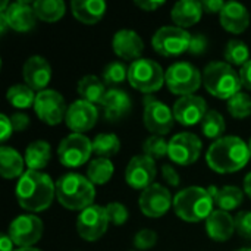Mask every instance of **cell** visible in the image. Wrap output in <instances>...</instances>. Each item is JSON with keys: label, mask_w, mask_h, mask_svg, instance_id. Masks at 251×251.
<instances>
[{"label": "cell", "mask_w": 251, "mask_h": 251, "mask_svg": "<svg viewBox=\"0 0 251 251\" xmlns=\"http://www.w3.org/2000/svg\"><path fill=\"white\" fill-rule=\"evenodd\" d=\"M15 194L24 210L40 213L51 206L56 197V184L44 172L26 171L18 179Z\"/></svg>", "instance_id": "6da1fadb"}, {"label": "cell", "mask_w": 251, "mask_h": 251, "mask_svg": "<svg viewBox=\"0 0 251 251\" xmlns=\"http://www.w3.org/2000/svg\"><path fill=\"white\" fill-rule=\"evenodd\" d=\"M251 159L249 144L235 135L213 141L206 153L207 166L218 174H234L246 168Z\"/></svg>", "instance_id": "7a4b0ae2"}, {"label": "cell", "mask_w": 251, "mask_h": 251, "mask_svg": "<svg viewBox=\"0 0 251 251\" xmlns=\"http://www.w3.org/2000/svg\"><path fill=\"white\" fill-rule=\"evenodd\" d=\"M56 199L68 210H79L94 204V184L81 174H65L56 182Z\"/></svg>", "instance_id": "3957f363"}, {"label": "cell", "mask_w": 251, "mask_h": 251, "mask_svg": "<svg viewBox=\"0 0 251 251\" xmlns=\"http://www.w3.org/2000/svg\"><path fill=\"white\" fill-rule=\"evenodd\" d=\"M215 200L207 188L203 187H188L176 193L174 197L175 215L185 222H200L206 221L213 213Z\"/></svg>", "instance_id": "277c9868"}, {"label": "cell", "mask_w": 251, "mask_h": 251, "mask_svg": "<svg viewBox=\"0 0 251 251\" xmlns=\"http://www.w3.org/2000/svg\"><path fill=\"white\" fill-rule=\"evenodd\" d=\"M203 85L209 94L221 100H229L241 91L243 84L240 72L224 60L210 62L203 69Z\"/></svg>", "instance_id": "5b68a950"}, {"label": "cell", "mask_w": 251, "mask_h": 251, "mask_svg": "<svg viewBox=\"0 0 251 251\" xmlns=\"http://www.w3.org/2000/svg\"><path fill=\"white\" fill-rule=\"evenodd\" d=\"M165 74L166 72L156 60L140 57L129 65L128 81L135 90L144 93L146 96H150L151 93H156L163 87Z\"/></svg>", "instance_id": "8992f818"}, {"label": "cell", "mask_w": 251, "mask_h": 251, "mask_svg": "<svg viewBox=\"0 0 251 251\" xmlns=\"http://www.w3.org/2000/svg\"><path fill=\"white\" fill-rule=\"evenodd\" d=\"M165 84L172 94L193 96L203 84V75L190 62H175L166 69Z\"/></svg>", "instance_id": "52a82bcc"}, {"label": "cell", "mask_w": 251, "mask_h": 251, "mask_svg": "<svg viewBox=\"0 0 251 251\" xmlns=\"http://www.w3.org/2000/svg\"><path fill=\"white\" fill-rule=\"evenodd\" d=\"M190 41L191 34L187 29L175 25H165L154 32L151 46L160 56L174 57L188 51Z\"/></svg>", "instance_id": "ba28073f"}, {"label": "cell", "mask_w": 251, "mask_h": 251, "mask_svg": "<svg viewBox=\"0 0 251 251\" xmlns=\"http://www.w3.org/2000/svg\"><path fill=\"white\" fill-rule=\"evenodd\" d=\"M93 153V141L84 134L71 132L66 135L59 147L57 157L65 168H79L85 165Z\"/></svg>", "instance_id": "9c48e42d"}, {"label": "cell", "mask_w": 251, "mask_h": 251, "mask_svg": "<svg viewBox=\"0 0 251 251\" xmlns=\"http://www.w3.org/2000/svg\"><path fill=\"white\" fill-rule=\"evenodd\" d=\"M143 121L149 132L163 137L171 132L175 118L172 109L166 103L154 99L153 96H146Z\"/></svg>", "instance_id": "30bf717a"}, {"label": "cell", "mask_w": 251, "mask_h": 251, "mask_svg": "<svg viewBox=\"0 0 251 251\" xmlns=\"http://www.w3.org/2000/svg\"><path fill=\"white\" fill-rule=\"evenodd\" d=\"M109 216L106 207L93 204L82 212H79L76 218V232L85 241H97L100 240L109 229Z\"/></svg>", "instance_id": "8fae6325"}, {"label": "cell", "mask_w": 251, "mask_h": 251, "mask_svg": "<svg viewBox=\"0 0 251 251\" xmlns=\"http://www.w3.org/2000/svg\"><path fill=\"white\" fill-rule=\"evenodd\" d=\"M34 112L41 122L54 126L59 125L62 121H65L68 106L63 96L59 91L46 88L37 94L34 103Z\"/></svg>", "instance_id": "7c38bea8"}, {"label": "cell", "mask_w": 251, "mask_h": 251, "mask_svg": "<svg viewBox=\"0 0 251 251\" xmlns=\"http://www.w3.org/2000/svg\"><path fill=\"white\" fill-rule=\"evenodd\" d=\"M43 231H44L43 221L34 213H28L15 218L10 222L7 235L10 237L15 246H18L19 249H26V247H32L41 240Z\"/></svg>", "instance_id": "4fadbf2b"}, {"label": "cell", "mask_w": 251, "mask_h": 251, "mask_svg": "<svg viewBox=\"0 0 251 251\" xmlns=\"http://www.w3.org/2000/svg\"><path fill=\"white\" fill-rule=\"evenodd\" d=\"M203 149L201 140L193 132H179L169 140V159L178 166H190L200 157Z\"/></svg>", "instance_id": "5bb4252c"}, {"label": "cell", "mask_w": 251, "mask_h": 251, "mask_svg": "<svg viewBox=\"0 0 251 251\" xmlns=\"http://www.w3.org/2000/svg\"><path fill=\"white\" fill-rule=\"evenodd\" d=\"M156 176H157L156 162L146 154L134 156L125 168V182L134 190H140V191L147 190L150 185L154 184Z\"/></svg>", "instance_id": "9a60e30c"}, {"label": "cell", "mask_w": 251, "mask_h": 251, "mask_svg": "<svg viewBox=\"0 0 251 251\" xmlns=\"http://www.w3.org/2000/svg\"><path fill=\"white\" fill-rule=\"evenodd\" d=\"M138 206L144 216L156 219L165 216L169 209L174 207V199L168 188H165L162 184L154 182L147 190L141 191Z\"/></svg>", "instance_id": "2e32d148"}, {"label": "cell", "mask_w": 251, "mask_h": 251, "mask_svg": "<svg viewBox=\"0 0 251 251\" xmlns=\"http://www.w3.org/2000/svg\"><path fill=\"white\" fill-rule=\"evenodd\" d=\"M99 119V109L87 100H75L68 106L65 116L66 126L75 134H84L94 128Z\"/></svg>", "instance_id": "e0dca14e"}, {"label": "cell", "mask_w": 251, "mask_h": 251, "mask_svg": "<svg viewBox=\"0 0 251 251\" xmlns=\"http://www.w3.org/2000/svg\"><path fill=\"white\" fill-rule=\"evenodd\" d=\"M174 118L182 126H194L203 122L207 110V103L200 96H184L179 97L172 107Z\"/></svg>", "instance_id": "ac0fdd59"}, {"label": "cell", "mask_w": 251, "mask_h": 251, "mask_svg": "<svg viewBox=\"0 0 251 251\" xmlns=\"http://www.w3.org/2000/svg\"><path fill=\"white\" fill-rule=\"evenodd\" d=\"M0 18L6 21L10 29L16 32H28L37 24V15L32 7V1L19 0L9 4L4 12H0Z\"/></svg>", "instance_id": "d6986e66"}, {"label": "cell", "mask_w": 251, "mask_h": 251, "mask_svg": "<svg viewBox=\"0 0 251 251\" xmlns=\"http://www.w3.org/2000/svg\"><path fill=\"white\" fill-rule=\"evenodd\" d=\"M22 78H24V84H26L34 91L37 90L40 93L46 90V87L49 85L51 79V66L47 62V59H44L43 56L34 54L28 57L24 63Z\"/></svg>", "instance_id": "ffe728a7"}, {"label": "cell", "mask_w": 251, "mask_h": 251, "mask_svg": "<svg viewBox=\"0 0 251 251\" xmlns=\"http://www.w3.org/2000/svg\"><path fill=\"white\" fill-rule=\"evenodd\" d=\"M112 49L113 53L125 60H138L143 50L144 41L134 29H119L115 32L112 38Z\"/></svg>", "instance_id": "44dd1931"}, {"label": "cell", "mask_w": 251, "mask_h": 251, "mask_svg": "<svg viewBox=\"0 0 251 251\" xmlns=\"http://www.w3.org/2000/svg\"><path fill=\"white\" fill-rule=\"evenodd\" d=\"M100 107L103 110V116L109 122H118L126 118V115L132 109V100L129 94L119 88H110L107 90L104 99L100 103Z\"/></svg>", "instance_id": "7402d4cb"}, {"label": "cell", "mask_w": 251, "mask_h": 251, "mask_svg": "<svg viewBox=\"0 0 251 251\" xmlns=\"http://www.w3.org/2000/svg\"><path fill=\"white\" fill-rule=\"evenodd\" d=\"M219 22L231 34H241L250 25V12L240 1H226L219 13Z\"/></svg>", "instance_id": "603a6c76"}, {"label": "cell", "mask_w": 251, "mask_h": 251, "mask_svg": "<svg viewBox=\"0 0 251 251\" xmlns=\"http://www.w3.org/2000/svg\"><path fill=\"white\" fill-rule=\"evenodd\" d=\"M206 232L210 240L218 243H225L232 238L235 232V218L229 212L213 210V213L206 219Z\"/></svg>", "instance_id": "cb8c5ba5"}, {"label": "cell", "mask_w": 251, "mask_h": 251, "mask_svg": "<svg viewBox=\"0 0 251 251\" xmlns=\"http://www.w3.org/2000/svg\"><path fill=\"white\" fill-rule=\"evenodd\" d=\"M203 6L201 1L197 0H181L176 1L171 10V19L175 26L187 29L196 25L203 16Z\"/></svg>", "instance_id": "d4e9b609"}, {"label": "cell", "mask_w": 251, "mask_h": 251, "mask_svg": "<svg viewBox=\"0 0 251 251\" xmlns=\"http://www.w3.org/2000/svg\"><path fill=\"white\" fill-rule=\"evenodd\" d=\"M71 9L79 22L94 25L104 16L107 4L103 0H74L71 3Z\"/></svg>", "instance_id": "484cf974"}, {"label": "cell", "mask_w": 251, "mask_h": 251, "mask_svg": "<svg viewBox=\"0 0 251 251\" xmlns=\"http://www.w3.org/2000/svg\"><path fill=\"white\" fill-rule=\"evenodd\" d=\"M209 193L212 194L215 204L219 207V210L231 212L241 206L244 200V191L235 185H224L221 188L218 187H209Z\"/></svg>", "instance_id": "4316f807"}, {"label": "cell", "mask_w": 251, "mask_h": 251, "mask_svg": "<svg viewBox=\"0 0 251 251\" xmlns=\"http://www.w3.org/2000/svg\"><path fill=\"white\" fill-rule=\"evenodd\" d=\"M25 159L18 153V150L1 146L0 147V174L4 179H15L24 175Z\"/></svg>", "instance_id": "83f0119b"}, {"label": "cell", "mask_w": 251, "mask_h": 251, "mask_svg": "<svg viewBox=\"0 0 251 251\" xmlns=\"http://www.w3.org/2000/svg\"><path fill=\"white\" fill-rule=\"evenodd\" d=\"M24 159L28 171L41 172V169H44L51 159V147L44 140H35L26 146Z\"/></svg>", "instance_id": "f1b7e54d"}, {"label": "cell", "mask_w": 251, "mask_h": 251, "mask_svg": "<svg viewBox=\"0 0 251 251\" xmlns=\"http://www.w3.org/2000/svg\"><path fill=\"white\" fill-rule=\"evenodd\" d=\"M76 93L82 100H87L93 104H100L107 91L101 78L96 75H85L78 81Z\"/></svg>", "instance_id": "f546056e"}, {"label": "cell", "mask_w": 251, "mask_h": 251, "mask_svg": "<svg viewBox=\"0 0 251 251\" xmlns=\"http://www.w3.org/2000/svg\"><path fill=\"white\" fill-rule=\"evenodd\" d=\"M32 7L37 18L44 22H56L63 18L66 12L63 0H35L32 1Z\"/></svg>", "instance_id": "4dcf8cb0"}, {"label": "cell", "mask_w": 251, "mask_h": 251, "mask_svg": "<svg viewBox=\"0 0 251 251\" xmlns=\"http://www.w3.org/2000/svg\"><path fill=\"white\" fill-rule=\"evenodd\" d=\"M121 150V140L116 134L100 132L93 140V153L99 157L110 159L116 156Z\"/></svg>", "instance_id": "1f68e13d"}, {"label": "cell", "mask_w": 251, "mask_h": 251, "mask_svg": "<svg viewBox=\"0 0 251 251\" xmlns=\"http://www.w3.org/2000/svg\"><path fill=\"white\" fill-rule=\"evenodd\" d=\"M113 172H115V166L110 159L97 157L90 162L87 168V178L94 185H104L112 179Z\"/></svg>", "instance_id": "d6a6232c"}, {"label": "cell", "mask_w": 251, "mask_h": 251, "mask_svg": "<svg viewBox=\"0 0 251 251\" xmlns=\"http://www.w3.org/2000/svg\"><path fill=\"white\" fill-rule=\"evenodd\" d=\"M35 97H37V94L26 84H15V85L9 87L6 91L7 101L16 109H28L31 106L34 107Z\"/></svg>", "instance_id": "836d02e7"}, {"label": "cell", "mask_w": 251, "mask_h": 251, "mask_svg": "<svg viewBox=\"0 0 251 251\" xmlns=\"http://www.w3.org/2000/svg\"><path fill=\"white\" fill-rule=\"evenodd\" d=\"M224 59L231 66L243 68L250 60V49L244 41L232 38L226 43L224 49Z\"/></svg>", "instance_id": "e575fe53"}, {"label": "cell", "mask_w": 251, "mask_h": 251, "mask_svg": "<svg viewBox=\"0 0 251 251\" xmlns=\"http://www.w3.org/2000/svg\"><path fill=\"white\" fill-rule=\"evenodd\" d=\"M200 125H201V131L204 137L209 140H215V141L224 137V132L226 128L225 119L218 110H209Z\"/></svg>", "instance_id": "d590c367"}, {"label": "cell", "mask_w": 251, "mask_h": 251, "mask_svg": "<svg viewBox=\"0 0 251 251\" xmlns=\"http://www.w3.org/2000/svg\"><path fill=\"white\" fill-rule=\"evenodd\" d=\"M128 66L122 62H110L103 68L101 72V79L104 82V85H109L112 88H115L116 85L122 84L125 79H128Z\"/></svg>", "instance_id": "8d00e7d4"}, {"label": "cell", "mask_w": 251, "mask_h": 251, "mask_svg": "<svg viewBox=\"0 0 251 251\" xmlns=\"http://www.w3.org/2000/svg\"><path fill=\"white\" fill-rule=\"evenodd\" d=\"M226 109L232 118L246 119L251 115V97L247 93L240 91L226 101Z\"/></svg>", "instance_id": "74e56055"}, {"label": "cell", "mask_w": 251, "mask_h": 251, "mask_svg": "<svg viewBox=\"0 0 251 251\" xmlns=\"http://www.w3.org/2000/svg\"><path fill=\"white\" fill-rule=\"evenodd\" d=\"M168 151H169V141H166L160 135H150L143 143V154L151 157L153 160L168 156Z\"/></svg>", "instance_id": "f35d334b"}, {"label": "cell", "mask_w": 251, "mask_h": 251, "mask_svg": "<svg viewBox=\"0 0 251 251\" xmlns=\"http://www.w3.org/2000/svg\"><path fill=\"white\" fill-rule=\"evenodd\" d=\"M106 212H107V216H109V221L112 225L115 226H122L126 224L128 218H129V213H128V209L125 207V204L119 203V201H112L106 206Z\"/></svg>", "instance_id": "ab89813d"}, {"label": "cell", "mask_w": 251, "mask_h": 251, "mask_svg": "<svg viewBox=\"0 0 251 251\" xmlns=\"http://www.w3.org/2000/svg\"><path fill=\"white\" fill-rule=\"evenodd\" d=\"M157 244V234L151 229H140L134 235V247L138 251H147Z\"/></svg>", "instance_id": "60d3db41"}, {"label": "cell", "mask_w": 251, "mask_h": 251, "mask_svg": "<svg viewBox=\"0 0 251 251\" xmlns=\"http://www.w3.org/2000/svg\"><path fill=\"white\" fill-rule=\"evenodd\" d=\"M235 231L243 240H251V212L243 210L237 213Z\"/></svg>", "instance_id": "b9f144b4"}, {"label": "cell", "mask_w": 251, "mask_h": 251, "mask_svg": "<svg viewBox=\"0 0 251 251\" xmlns=\"http://www.w3.org/2000/svg\"><path fill=\"white\" fill-rule=\"evenodd\" d=\"M207 46H209V41H207V37L204 34H191V41H190V47H188V51L194 56H199V54H204L206 50H207Z\"/></svg>", "instance_id": "7bdbcfd3"}, {"label": "cell", "mask_w": 251, "mask_h": 251, "mask_svg": "<svg viewBox=\"0 0 251 251\" xmlns=\"http://www.w3.org/2000/svg\"><path fill=\"white\" fill-rule=\"evenodd\" d=\"M160 174H162V178L165 179V182L171 187H179L181 184V178H179V174L178 171L171 165V163H165L160 166Z\"/></svg>", "instance_id": "ee69618b"}, {"label": "cell", "mask_w": 251, "mask_h": 251, "mask_svg": "<svg viewBox=\"0 0 251 251\" xmlns=\"http://www.w3.org/2000/svg\"><path fill=\"white\" fill-rule=\"evenodd\" d=\"M10 122H12V126H13V131L16 132H22L25 131L28 126H29V116L25 115V113H13L10 116Z\"/></svg>", "instance_id": "f6af8a7d"}, {"label": "cell", "mask_w": 251, "mask_h": 251, "mask_svg": "<svg viewBox=\"0 0 251 251\" xmlns=\"http://www.w3.org/2000/svg\"><path fill=\"white\" fill-rule=\"evenodd\" d=\"M0 125H1V129H0V132H1V143H4V141H7V138L13 132V126H12V122H10V118L1 113L0 115Z\"/></svg>", "instance_id": "bcb514c9"}, {"label": "cell", "mask_w": 251, "mask_h": 251, "mask_svg": "<svg viewBox=\"0 0 251 251\" xmlns=\"http://www.w3.org/2000/svg\"><path fill=\"white\" fill-rule=\"evenodd\" d=\"M225 3L226 1H222V0H203L201 6H203V10L207 13H221Z\"/></svg>", "instance_id": "7dc6e473"}, {"label": "cell", "mask_w": 251, "mask_h": 251, "mask_svg": "<svg viewBox=\"0 0 251 251\" xmlns=\"http://www.w3.org/2000/svg\"><path fill=\"white\" fill-rule=\"evenodd\" d=\"M135 4L146 12H154L156 9L162 7L165 1L163 0H135Z\"/></svg>", "instance_id": "c3c4849f"}, {"label": "cell", "mask_w": 251, "mask_h": 251, "mask_svg": "<svg viewBox=\"0 0 251 251\" xmlns=\"http://www.w3.org/2000/svg\"><path fill=\"white\" fill-rule=\"evenodd\" d=\"M240 78L243 87L251 91V59L240 69Z\"/></svg>", "instance_id": "681fc988"}, {"label": "cell", "mask_w": 251, "mask_h": 251, "mask_svg": "<svg viewBox=\"0 0 251 251\" xmlns=\"http://www.w3.org/2000/svg\"><path fill=\"white\" fill-rule=\"evenodd\" d=\"M13 241L7 234H1L0 237V251H15L13 250Z\"/></svg>", "instance_id": "f907efd6"}, {"label": "cell", "mask_w": 251, "mask_h": 251, "mask_svg": "<svg viewBox=\"0 0 251 251\" xmlns=\"http://www.w3.org/2000/svg\"><path fill=\"white\" fill-rule=\"evenodd\" d=\"M243 188H244V194L249 196V199L251 200V172H249L244 178V182H243Z\"/></svg>", "instance_id": "816d5d0a"}, {"label": "cell", "mask_w": 251, "mask_h": 251, "mask_svg": "<svg viewBox=\"0 0 251 251\" xmlns=\"http://www.w3.org/2000/svg\"><path fill=\"white\" fill-rule=\"evenodd\" d=\"M7 28H9V25L6 24V21L0 18V32H1V35H4V32H6Z\"/></svg>", "instance_id": "f5cc1de1"}, {"label": "cell", "mask_w": 251, "mask_h": 251, "mask_svg": "<svg viewBox=\"0 0 251 251\" xmlns=\"http://www.w3.org/2000/svg\"><path fill=\"white\" fill-rule=\"evenodd\" d=\"M15 251H41L38 249H34V247H26V249H16Z\"/></svg>", "instance_id": "db71d44e"}, {"label": "cell", "mask_w": 251, "mask_h": 251, "mask_svg": "<svg viewBox=\"0 0 251 251\" xmlns=\"http://www.w3.org/2000/svg\"><path fill=\"white\" fill-rule=\"evenodd\" d=\"M247 144H249V149H250V153H251V138L249 140V143H247Z\"/></svg>", "instance_id": "11a10c76"}, {"label": "cell", "mask_w": 251, "mask_h": 251, "mask_svg": "<svg viewBox=\"0 0 251 251\" xmlns=\"http://www.w3.org/2000/svg\"><path fill=\"white\" fill-rule=\"evenodd\" d=\"M237 251H251V249H241V250H237Z\"/></svg>", "instance_id": "9f6ffc18"}, {"label": "cell", "mask_w": 251, "mask_h": 251, "mask_svg": "<svg viewBox=\"0 0 251 251\" xmlns=\"http://www.w3.org/2000/svg\"><path fill=\"white\" fill-rule=\"evenodd\" d=\"M131 251H138V250H131Z\"/></svg>", "instance_id": "6f0895ef"}]
</instances>
